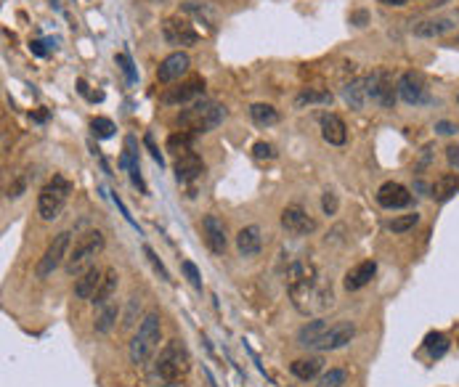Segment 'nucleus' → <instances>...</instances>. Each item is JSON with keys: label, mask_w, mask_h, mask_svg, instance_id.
<instances>
[{"label": "nucleus", "mask_w": 459, "mask_h": 387, "mask_svg": "<svg viewBox=\"0 0 459 387\" xmlns=\"http://www.w3.org/2000/svg\"><path fill=\"white\" fill-rule=\"evenodd\" d=\"M162 340V319L160 310H149L139 324V332L130 340V364L146 366L152 361V355L157 353Z\"/></svg>", "instance_id": "obj_1"}, {"label": "nucleus", "mask_w": 459, "mask_h": 387, "mask_svg": "<svg viewBox=\"0 0 459 387\" xmlns=\"http://www.w3.org/2000/svg\"><path fill=\"white\" fill-rule=\"evenodd\" d=\"M191 371V355L183 345V340H170L160 350V358L154 364V374L160 377L165 385H178L186 379Z\"/></svg>", "instance_id": "obj_2"}, {"label": "nucleus", "mask_w": 459, "mask_h": 387, "mask_svg": "<svg viewBox=\"0 0 459 387\" xmlns=\"http://www.w3.org/2000/svg\"><path fill=\"white\" fill-rule=\"evenodd\" d=\"M223 117H226V109L220 103L200 101L194 106H189V109H183L176 123L183 130H189V133H210V130H215L223 123Z\"/></svg>", "instance_id": "obj_3"}, {"label": "nucleus", "mask_w": 459, "mask_h": 387, "mask_svg": "<svg viewBox=\"0 0 459 387\" xmlns=\"http://www.w3.org/2000/svg\"><path fill=\"white\" fill-rule=\"evenodd\" d=\"M104 245H106V239H104L101 231H88L80 242L75 245V249L69 252V258L64 263L67 273L69 276H80L88 268H93V260L104 252Z\"/></svg>", "instance_id": "obj_4"}, {"label": "nucleus", "mask_w": 459, "mask_h": 387, "mask_svg": "<svg viewBox=\"0 0 459 387\" xmlns=\"http://www.w3.org/2000/svg\"><path fill=\"white\" fill-rule=\"evenodd\" d=\"M72 194V184L64 175H54L38 194V212L43 221H56L61 210L67 207V199Z\"/></svg>", "instance_id": "obj_5"}, {"label": "nucleus", "mask_w": 459, "mask_h": 387, "mask_svg": "<svg viewBox=\"0 0 459 387\" xmlns=\"http://www.w3.org/2000/svg\"><path fill=\"white\" fill-rule=\"evenodd\" d=\"M69 245H72V234L69 231H61L54 236V242L45 247V252H43V258L38 260V268H35V276L38 279H48L59 265L67 263V258H69Z\"/></svg>", "instance_id": "obj_6"}, {"label": "nucleus", "mask_w": 459, "mask_h": 387, "mask_svg": "<svg viewBox=\"0 0 459 387\" xmlns=\"http://www.w3.org/2000/svg\"><path fill=\"white\" fill-rule=\"evenodd\" d=\"M366 93L372 101H377L382 109H390L396 103V93H399V85H393V75L388 69H377L366 77Z\"/></svg>", "instance_id": "obj_7"}, {"label": "nucleus", "mask_w": 459, "mask_h": 387, "mask_svg": "<svg viewBox=\"0 0 459 387\" xmlns=\"http://www.w3.org/2000/svg\"><path fill=\"white\" fill-rule=\"evenodd\" d=\"M162 35L170 45H197L200 35L183 16H167L162 21Z\"/></svg>", "instance_id": "obj_8"}, {"label": "nucleus", "mask_w": 459, "mask_h": 387, "mask_svg": "<svg viewBox=\"0 0 459 387\" xmlns=\"http://www.w3.org/2000/svg\"><path fill=\"white\" fill-rule=\"evenodd\" d=\"M281 225H284V231L292 234V236H308V234L316 231V221H314L303 207H298V204L284 207V212H281Z\"/></svg>", "instance_id": "obj_9"}, {"label": "nucleus", "mask_w": 459, "mask_h": 387, "mask_svg": "<svg viewBox=\"0 0 459 387\" xmlns=\"http://www.w3.org/2000/svg\"><path fill=\"white\" fill-rule=\"evenodd\" d=\"M399 85V96L409 106H419V103L427 101V82L419 72H406L401 75V80L396 82Z\"/></svg>", "instance_id": "obj_10"}, {"label": "nucleus", "mask_w": 459, "mask_h": 387, "mask_svg": "<svg viewBox=\"0 0 459 387\" xmlns=\"http://www.w3.org/2000/svg\"><path fill=\"white\" fill-rule=\"evenodd\" d=\"M353 337H356V324H353V321H340V324L329 326V329L324 332V337L316 342V350H321V353L340 350V347L348 345Z\"/></svg>", "instance_id": "obj_11"}, {"label": "nucleus", "mask_w": 459, "mask_h": 387, "mask_svg": "<svg viewBox=\"0 0 459 387\" xmlns=\"http://www.w3.org/2000/svg\"><path fill=\"white\" fill-rule=\"evenodd\" d=\"M202 234H204V245L210 247L213 255H223L228 247V236H226V225L218 215H204L202 218Z\"/></svg>", "instance_id": "obj_12"}, {"label": "nucleus", "mask_w": 459, "mask_h": 387, "mask_svg": "<svg viewBox=\"0 0 459 387\" xmlns=\"http://www.w3.org/2000/svg\"><path fill=\"white\" fill-rule=\"evenodd\" d=\"M377 204L385 207V210H401V207H409L412 204V194L406 186L396 184V181H388L377 188Z\"/></svg>", "instance_id": "obj_13"}, {"label": "nucleus", "mask_w": 459, "mask_h": 387, "mask_svg": "<svg viewBox=\"0 0 459 387\" xmlns=\"http://www.w3.org/2000/svg\"><path fill=\"white\" fill-rule=\"evenodd\" d=\"M189 66H191V59H189L183 51H176V53L165 56V59H162V64L157 66V80H160V82H176V80H180V77L189 72Z\"/></svg>", "instance_id": "obj_14"}, {"label": "nucleus", "mask_w": 459, "mask_h": 387, "mask_svg": "<svg viewBox=\"0 0 459 387\" xmlns=\"http://www.w3.org/2000/svg\"><path fill=\"white\" fill-rule=\"evenodd\" d=\"M204 93V80L202 77H191V80L180 82L178 88H167L162 93V101L165 103H189L194 99H200Z\"/></svg>", "instance_id": "obj_15"}, {"label": "nucleus", "mask_w": 459, "mask_h": 387, "mask_svg": "<svg viewBox=\"0 0 459 387\" xmlns=\"http://www.w3.org/2000/svg\"><path fill=\"white\" fill-rule=\"evenodd\" d=\"M202 173H204V162H202L197 151H189V154L176 160V181L178 184H191V181L200 178Z\"/></svg>", "instance_id": "obj_16"}, {"label": "nucleus", "mask_w": 459, "mask_h": 387, "mask_svg": "<svg viewBox=\"0 0 459 387\" xmlns=\"http://www.w3.org/2000/svg\"><path fill=\"white\" fill-rule=\"evenodd\" d=\"M237 249L242 258H255L263 249V231L260 225H244L237 234Z\"/></svg>", "instance_id": "obj_17"}, {"label": "nucleus", "mask_w": 459, "mask_h": 387, "mask_svg": "<svg viewBox=\"0 0 459 387\" xmlns=\"http://www.w3.org/2000/svg\"><path fill=\"white\" fill-rule=\"evenodd\" d=\"M321 138L329 146H342L348 141V127H345V123L340 120L338 114H332V112L321 114Z\"/></svg>", "instance_id": "obj_18"}, {"label": "nucleus", "mask_w": 459, "mask_h": 387, "mask_svg": "<svg viewBox=\"0 0 459 387\" xmlns=\"http://www.w3.org/2000/svg\"><path fill=\"white\" fill-rule=\"evenodd\" d=\"M375 273H377V263H375V260H364V263H359L356 268H351V271L345 273V282H342V286H345L348 292L364 289V286L375 279Z\"/></svg>", "instance_id": "obj_19"}, {"label": "nucleus", "mask_w": 459, "mask_h": 387, "mask_svg": "<svg viewBox=\"0 0 459 387\" xmlns=\"http://www.w3.org/2000/svg\"><path fill=\"white\" fill-rule=\"evenodd\" d=\"M101 279H104V271L88 268L85 273L78 276V282H75V297L93 303V297H96V292H99V286H101Z\"/></svg>", "instance_id": "obj_20"}, {"label": "nucleus", "mask_w": 459, "mask_h": 387, "mask_svg": "<svg viewBox=\"0 0 459 387\" xmlns=\"http://www.w3.org/2000/svg\"><path fill=\"white\" fill-rule=\"evenodd\" d=\"M327 329H329V321H324V319H314V321L303 324L298 329V345L300 347H314V350H316V342L324 337V332H327Z\"/></svg>", "instance_id": "obj_21"}, {"label": "nucleus", "mask_w": 459, "mask_h": 387, "mask_svg": "<svg viewBox=\"0 0 459 387\" xmlns=\"http://www.w3.org/2000/svg\"><path fill=\"white\" fill-rule=\"evenodd\" d=\"M321 366H324V361H321L319 355H308V358H298V361H292L290 364V371L303 379V382H311V379H316L321 374Z\"/></svg>", "instance_id": "obj_22"}, {"label": "nucleus", "mask_w": 459, "mask_h": 387, "mask_svg": "<svg viewBox=\"0 0 459 387\" xmlns=\"http://www.w3.org/2000/svg\"><path fill=\"white\" fill-rule=\"evenodd\" d=\"M451 29H454V19H427L412 27V32L417 38H440V35H446Z\"/></svg>", "instance_id": "obj_23"}, {"label": "nucleus", "mask_w": 459, "mask_h": 387, "mask_svg": "<svg viewBox=\"0 0 459 387\" xmlns=\"http://www.w3.org/2000/svg\"><path fill=\"white\" fill-rule=\"evenodd\" d=\"M117 319H120V305H117V303H106V305L99 308L93 329H96L99 334H109V332L115 329V324H117Z\"/></svg>", "instance_id": "obj_24"}, {"label": "nucleus", "mask_w": 459, "mask_h": 387, "mask_svg": "<svg viewBox=\"0 0 459 387\" xmlns=\"http://www.w3.org/2000/svg\"><path fill=\"white\" fill-rule=\"evenodd\" d=\"M117 284H120V273H117L115 268H106V271H104V279H101L99 292H96V297H93V303L99 308L106 305V303L112 300V295L117 292Z\"/></svg>", "instance_id": "obj_25"}, {"label": "nucleus", "mask_w": 459, "mask_h": 387, "mask_svg": "<svg viewBox=\"0 0 459 387\" xmlns=\"http://www.w3.org/2000/svg\"><path fill=\"white\" fill-rule=\"evenodd\" d=\"M457 191H459V175L443 173L438 181L433 184V199H436V202H449Z\"/></svg>", "instance_id": "obj_26"}, {"label": "nucleus", "mask_w": 459, "mask_h": 387, "mask_svg": "<svg viewBox=\"0 0 459 387\" xmlns=\"http://www.w3.org/2000/svg\"><path fill=\"white\" fill-rule=\"evenodd\" d=\"M165 149H167L170 154H176V157H183V154L194 151V136H191L189 130H176V133L167 136Z\"/></svg>", "instance_id": "obj_27"}, {"label": "nucleus", "mask_w": 459, "mask_h": 387, "mask_svg": "<svg viewBox=\"0 0 459 387\" xmlns=\"http://www.w3.org/2000/svg\"><path fill=\"white\" fill-rule=\"evenodd\" d=\"M342 99L351 109H364V103L369 99L366 93V80H351L342 88Z\"/></svg>", "instance_id": "obj_28"}, {"label": "nucleus", "mask_w": 459, "mask_h": 387, "mask_svg": "<svg viewBox=\"0 0 459 387\" xmlns=\"http://www.w3.org/2000/svg\"><path fill=\"white\" fill-rule=\"evenodd\" d=\"M250 117H252V123L258 127H271V125L279 123V112L271 103H252L250 106Z\"/></svg>", "instance_id": "obj_29"}, {"label": "nucleus", "mask_w": 459, "mask_h": 387, "mask_svg": "<svg viewBox=\"0 0 459 387\" xmlns=\"http://www.w3.org/2000/svg\"><path fill=\"white\" fill-rule=\"evenodd\" d=\"M314 103H332V93L329 90H316V88H305L295 96V109H305Z\"/></svg>", "instance_id": "obj_30"}, {"label": "nucleus", "mask_w": 459, "mask_h": 387, "mask_svg": "<svg viewBox=\"0 0 459 387\" xmlns=\"http://www.w3.org/2000/svg\"><path fill=\"white\" fill-rule=\"evenodd\" d=\"M425 347H427L430 358L436 361V358H443V355H446V350H449V340H446L440 332H430V334L425 337Z\"/></svg>", "instance_id": "obj_31"}, {"label": "nucleus", "mask_w": 459, "mask_h": 387, "mask_svg": "<svg viewBox=\"0 0 459 387\" xmlns=\"http://www.w3.org/2000/svg\"><path fill=\"white\" fill-rule=\"evenodd\" d=\"M417 223H419V215L417 212H409V215H399V218H393L388 228H390L393 234H406V231H412Z\"/></svg>", "instance_id": "obj_32"}, {"label": "nucleus", "mask_w": 459, "mask_h": 387, "mask_svg": "<svg viewBox=\"0 0 459 387\" xmlns=\"http://www.w3.org/2000/svg\"><path fill=\"white\" fill-rule=\"evenodd\" d=\"M345 382H348V371L342 369H329L327 374L319 377V387H342Z\"/></svg>", "instance_id": "obj_33"}, {"label": "nucleus", "mask_w": 459, "mask_h": 387, "mask_svg": "<svg viewBox=\"0 0 459 387\" xmlns=\"http://www.w3.org/2000/svg\"><path fill=\"white\" fill-rule=\"evenodd\" d=\"M91 130H93L96 138H112L117 127H115L112 120H106V117H93V120H91Z\"/></svg>", "instance_id": "obj_34"}, {"label": "nucleus", "mask_w": 459, "mask_h": 387, "mask_svg": "<svg viewBox=\"0 0 459 387\" xmlns=\"http://www.w3.org/2000/svg\"><path fill=\"white\" fill-rule=\"evenodd\" d=\"M180 271H183V276L189 279V284L194 286V289H202V273L191 260H183V263H180Z\"/></svg>", "instance_id": "obj_35"}, {"label": "nucleus", "mask_w": 459, "mask_h": 387, "mask_svg": "<svg viewBox=\"0 0 459 387\" xmlns=\"http://www.w3.org/2000/svg\"><path fill=\"white\" fill-rule=\"evenodd\" d=\"M252 154H255V160H274V157H276V149L268 141H258L252 146Z\"/></svg>", "instance_id": "obj_36"}, {"label": "nucleus", "mask_w": 459, "mask_h": 387, "mask_svg": "<svg viewBox=\"0 0 459 387\" xmlns=\"http://www.w3.org/2000/svg\"><path fill=\"white\" fill-rule=\"evenodd\" d=\"M139 310H141V300H139V297H130V300H128V313H125V321H122V326H125V329L136 324V313H139Z\"/></svg>", "instance_id": "obj_37"}, {"label": "nucleus", "mask_w": 459, "mask_h": 387, "mask_svg": "<svg viewBox=\"0 0 459 387\" xmlns=\"http://www.w3.org/2000/svg\"><path fill=\"white\" fill-rule=\"evenodd\" d=\"M321 210H324V215H335V212H338V197H335L332 191H327V194L321 197Z\"/></svg>", "instance_id": "obj_38"}, {"label": "nucleus", "mask_w": 459, "mask_h": 387, "mask_svg": "<svg viewBox=\"0 0 459 387\" xmlns=\"http://www.w3.org/2000/svg\"><path fill=\"white\" fill-rule=\"evenodd\" d=\"M143 252H146V258H149V260H152V265H154V268H157V271H160V276H162V279H165V282H170V273H167V271H165V265L160 263V258H157V255H154V249H152V247H143Z\"/></svg>", "instance_id": "obj_39"}, {"label": "nucleus", "mask_w": 459, "mask_h": 387, "mask_svg": "<svg viewBox=\"0 0 459 387\" xmlns=\"http://www.w3.org/2000/svg\"><path fill=\"white\" fill-rule=\"evenodd\" d=\"M117 64H120V66H122V72L128 75V80H130V82L136 80V72H133V64H130V59H128L125 53H117Z\"/></svg>", "instance_id": "obj_40"}, {"label": "nucleus", "mask_w": 459, "mask_h": 387, "mask_svg": "<svg viewBox=\"0 0 459 387\" xmlns=\"http://www.w3.org/2000/svg\"><path fill=\"white\" fill-rule=\"evenodd\" d=\"M143 143H146V149H149V151H152V157H154V162H160V167L165 162H162V154H160V149H157V146H154V138H152V136H149V133H146V136H143Z\"/></svg>", "instance_id": "obj_41"}, {"label": "nucleus", "mask_w": 459, "mask_h": 387, "mask_svg": "<svg viewBox=\"0 0 459 387\" xmlns=\"http://www.w3.org/2000/svg\"><path fill=\"white\" fill-rule=\"evenodd\" d=\"M351 24H356V27H366V24H369V14H366L364 8L353 11V14H351Z\"/></svg>", "instance_id": "obj_42"}, {"label": "nucleus", "mask_w": 459, "mask_h": 387, "mask_svg": "<svg viewBox=\"0 0 459 387\" xmlns=\"http://www.w3.org/2000/svg\"><path fill=\"white\" fill-rule=\"evenodd\" d=\"M436 130H438L440 136H454V133H457V125L443 120V123H436Z\"/></svg>", "instance_id": "obj_43"}, {"label": "nucleus", "mask_w": 459, "mask_h": 387, "mask_svg": "<svg viewBox=\"0 0 459 387\" xmlns=\"http://www.w3.org/2000/svg\"><path fill=\"white\" fill-rule=\"evenodd\" d=\"M24 178H21V181H16V184L14 186H8V194H5V197H8V199H16V197H21V191H24Z\"/></svg>", "instance_id": "obj_44"}, {"label": "nucleus", "mask_w": 459, "mask_h": 387, "mask_svg": "<svg viewBox=\"0 0 459 387\" xmlns=\"http://www.w3.org/2000/svg\"><path fill=\"white\" fill-rule=\"evenodd\" d=\"M430 157H433V143H427V146L422 149V160H419L417 170H422V167H427V162H430Z\"/></svg>", "instance_id": "obj_45"}, {"label": "nucleus", "mask_w": 459, "mask_h": 387, "mask_svg": "<svg viewBox=\"0 0 459 387\" xmlns=\"http://www.w3.org/2000/svg\"><path fill=\"white\" fill-rule=\"evenodd\" d=\"M446 157H449V162L459 167V146H449V149H446Z\"/></svg>", "instance_id": "obj_46"}, {"label": "nucleus", "mask_w": 459, "mask_h": 387, "mask_svg": "<svg viewBox=\"0 0 459 387\" xmlns=\"http://www.w3.org/2000/svg\"><path fill=\"white\" fill-rule=\"evenodd\" d=\"M382 5H406V0H377Z\"/></svg>", "instance_id": "obj_47"}, {"label": "nucleus", "mask_w": 459, "mask_h": 387, "mask_svg": "<svg viewBox=\"0 0 459 387\" xmlns=\"http://www.w3.org/2000/svg\"><path fill=\"white\" fill-rule=\"evenodd\" d=\"M32 51H35L38 56H45V48H43V42H32Z\"/></svg>", "instance_id": "obj_48"}, {"label": "nucleus", "mask_w": 459, "mask_h": 387, "mask_svg": "<svg viewBox=\"0 0 459 387\" xmlns=\"http://www.w3.org/2000/svg\"><path fill=\"white\" fill-rule=\"evenodd\" d=\"M457 45H459V38H457Z\"/></svg>", "instance_id": "obj_49"}]
</instances>
